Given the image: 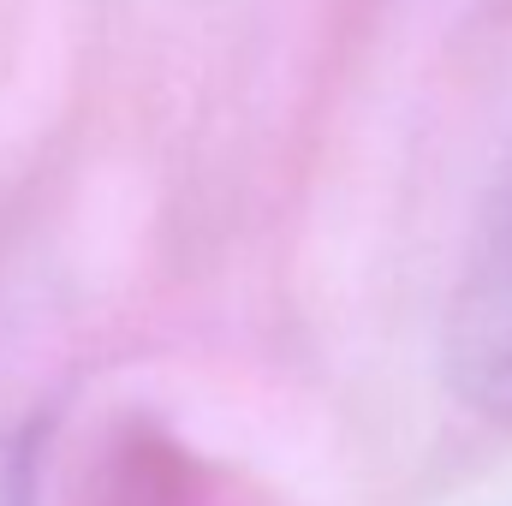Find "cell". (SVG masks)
Returning <instances> with one entry per match:
<instances>
[{
    "label": "cell",
    "instance_id": "1",
    "mask_svg": "<svg viewBox=\"0 0 512 506\" xmlns=\"http://www.w3.org/2000/svg\"><path fill=\"white\" fill-rule=\"evenodd\" d=\"M447 370L465 405L512 423V149L489 185L447 304Z\"/></svg>",
    "mask_w": 512,
    "mask_h": 506
}]
</instances>
